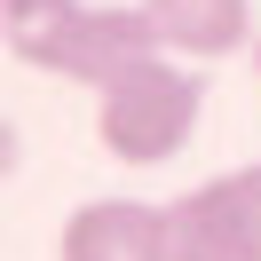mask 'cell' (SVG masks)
<instances>
[{
  "instance_id": "6da1fadb",
  "label": "cell",
  "mask_w": 261,
  "mask_h": 261,
  "mask_svg": "<svg viewBox=\"0 0 261 261\" xmlns=\"http://www.w3.org/2000/svg\"><path fill=\"white\" fill-rule=\"evenodd\" d=\"M0 40L8 56L56 71V80H80V87H111L127 71L159 64V32H150L143 8H87V0H0Z\"/></svg>"
},
{
  "instance_id": "7a4b0ae2",
  "label": "cell",
  "mask_w": 261,
  "mask_h": 261,
  "mask_svg": "<svg viewBox=\"0 0 261 261\" xmlns=\"http://www.w3.org/2000/svg\"><path fill=\"white\" fill-rule=\"evenodd\" d=\"M198 119H206V80L190 64H143L95 95V143L119 166H166L190 150Z\"/></svg>"
},
{
  "instance_id": "3957f363",
  "label": "cell",
  "mask_w": 261,
  "mask_h": 261,
  "mask_svg": "<svg viewBox=\"0 0 261 261\" xmlns=\"http://www.w3.org/2000/svg\"><path fill=\"white\" fill-rule=\"evenodd\" d=\"M166 261H261V159L166 206Z\"/></svg>"
},
{
  "instance_id": "277c9868",
  "label": "cell",
  "mask_w": 261,
  "mask_h": 261,
  "mask_svg": "<svg viewBox=\"0 0 261 261\" xmlns=\"http://www.w3.org/2000/svg\"><path fill=\"white\" fill-rule=\"evenodd\" d=\"M56 261H166V206L87 198L56 229Z\"/></svg>"
},
{
  "instance_id": "5b68a950",
  "label": "cell",
  "mask_w": 261,
  "mask_h": 261,
  "mask_svg": "<svg viewBox=\"0 0 261 261\" xmlns=\"http://www.w3.org/2000/svg\"><path fill=\"white\" fill-rule=\"evenodd\" d=\"M150 16L166 56H190V64H214V56H238L253 48V0H135Z\"/></svg>"
},
{
  "instance_id": "8992f818",
  "label": "cell",
  "mask_w": 261,
  "mask_h": 261,
  "mask_svg": "<svg viewBox=\"0 0 261 261\" xmlns=\"http://www.w3.org/2000/svg\"><path fill=\"white\" fill-rule=\"evenodd\" d=\"M16 166H24V143H16V127H8V119H0V182L16 174Z\"/></svg>"
},
{
  "instance_id": "52a82bcc",
  "label": "cell",
  "mask_w": 261,
  "mask_h": 261,
  "mask_svg": "<svg viewBox=\"0 0 261 261\" xmlns=\"http://www.w3.org/2000/svg\"><path fill=\"white\" fill-rule=\"evenodd\" d=\"M245 56H253V80H261V40H253V48H245Z\"/></svg>"
}]
</instances>
